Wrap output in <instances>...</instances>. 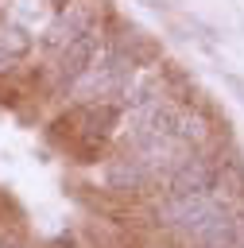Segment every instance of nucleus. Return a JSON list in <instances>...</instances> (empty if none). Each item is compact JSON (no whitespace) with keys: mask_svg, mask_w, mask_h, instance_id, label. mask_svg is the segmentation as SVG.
I'll return each mask as SVG.
<instances>
[{"mask_svg":"<svg viewBox=\"0 0 244 248\" xmlns=\"http://www.w3.org/2000/svg\"><path fill=\"white\" fill-rule=\"evenodd\" d=\"M136 66H139V58H136L132 50H105V54L74 81V89H77L85 101H112V97H120V93L128 89V81L136 78Z\"/></svg>","mask_w":244,"mask_h":248,"instance_id":"obj_1","label":"nucleus"},{"mask_svg":"<svg viewBox=\"0 0 244 248\" xmlns=\"http://www.w3.org/2000/svg\"><path fill=\"white\" fill-rule=\"evenodd\" d=\"M221 186V170L198 155L190 159H174L163 174V198H198V194H217Z\"/></svg>","mask_w":244,"mask_h":248,"instance_id":"obj_2","label":"nucleus"},{"mask_svg":"<svg viewBox=\"0 0 244 248\" xmlns=\"http://www.w3.org/2000/svg\"><path fill=\"white\" fill-rule=\"evenodd\" d=\"M101 54H105V31H101V27L81 31L74 43H66V46L58 50V58H54V81L66 85V89H74V81H77Z\"/></svg>","mask_w":244,"mask_h":248,"instance_id":"obj_3","label":"nucleus"},{"mask_svg":"<svg viewBox=\"0 0 244 248\" xmlns=\"http://www.w3.org/2000/svg\"><path fill=\"white\" fill-rule=\"evenodd\" d=\"M221 213H225V205H221L213 194H198V198H163V205H159L163 225H170V229H178V232H186V236H194L201 225H209V221L221 217Z\"/></svg>","mask_w":244,"mask_h":248,"instance_id":"obj_4","label":"nucleus"},{"mask_svg":"<svg viewBox=\"0 0 244 248\" xmlns=\"http://www.w3.org/2000/svg\"><path fill=\"white\" fill-rule=\"evenodd\" d=\"M97 27V12L89 8V0H77V4H66L54 12V19L43 27V46L46 50H62L66 43H74L81 31Z\"/></svg>","mask_w":244,"mask_h":248,"instance_id":"obj_5","label":"nucleus"},{"mask_svg":"<svg viewBox=\"0 0 244 248\" xmlns=\"http://www.w3.org/2000/svg\"><path fill=\"white\" fill-rule=\"evenodd\" d=\"M151 163L143 159V155H136V159H120V163H112L108 167V186L112 190H139V186H147L151 182Z\"/></svg>","mask_w":244,"mask_h":248,"instance_id":"obj_6","label":"nucleus"},{"mask_svg":"<svg viewBox=\"0 0 244 248\" xmlns=\"http://www.w3.org/2000/svg\"><path fill=\"white\" fill-rule=\"evenodd\" d=\"M198 248H240V236H236V221L229 213L213 217L209 225H201L194 236H190Z\"/></svg>","mask_w":244,"mask_h":248,"instance_id":"obj_7","label":"nucleus"},{"mask_svg":"<svg viewBox=\"0 0 244 248\" xmlns=\"http://www.w3.org/2000/svg\"><path fill=\"white\" fill-rule=\"evenodd\" d=\"M31 50V35L19 23H0V70L12 66L15 58H23Z\"/></svg>","mask_w":244,"mask_h":248,"instance_id":"obj_8","label":"nucleus"},{"mask_svg":"<svg viewBox=\"0 0 244 248\" xmlns=\"http://www.w3.org/2000/svg\"><path fill=\"white\" fill-rule=\"evenodd\" d=\"M0 248H23V236H15V232H0Z\"/></svg>","mask_w":244,"mask_h":248,"instance_id":"obj_9","label":"nucleus"}]
</instances>
